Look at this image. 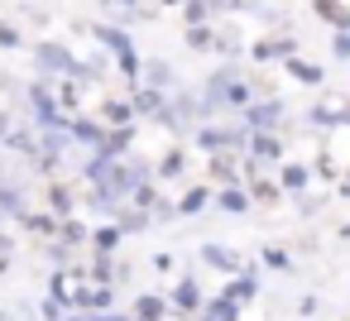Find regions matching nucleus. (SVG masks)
I'll use <instances>...</instances> for the list:
<instances>
[]
</instances>
